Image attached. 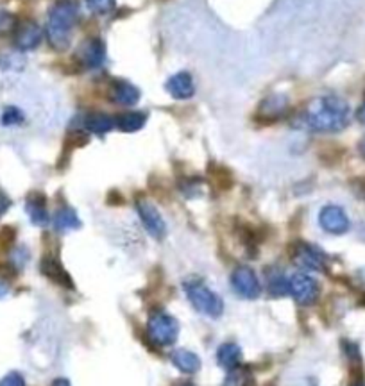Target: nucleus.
Segmentation results:
<instances>
[{
  "mask_svg": "<svg viewBox=\"0 0 365 386\" xmlns=\"http://www.w3.org/2000/svg\"><path fill=\"white\" fill-rule=\"evenodd\" d=\"M41 272L47 275L51 281L58 283L63 288H72V279H70L69 272L63 268V265L56 260L54 256H45L44 261H41Z\"/></svg>",
  "mask_w": 365,
  "mask_h": 386,
  "instance_id": "nucleus-15",
  "label": "nucleus"
},
{
  "mask_svg": "<svg viewBox=\"0 0 365 386\" xmlns=\"http://www.w3.org/2000/svg\"><path fill=\"white\" fill-rule=\"evenodd\" d=\"M77 61L83 68H99L106 61V47L99 38L84 40L77 49Z\"/></svg>",
  "mask_w": 365,
  "mask_h": 386,
  "instance_id": "nucleus-9",
  "label": "nucleus"
},
{
  "mask_svg": "<svg viewBox=\"0 0 365 386\" xmlns=\"http://www.w3.org/2000/svg\"><path fill=\"white\" fill-rule=\"evenodd\" d=\"M231 286L244 299H256L261 293L260 279L251 267L235 268L231 275Z\"/></svg>",
  "mask_w": 365,
  "mask_h": 386,
  "instance_id": "nucleus-8",
  "label": "nucleus"
},
{
  "mask_svg": "<svg viewBox=\"0 0 365 386\" xmlns=\"http://www.w3.org/2000/svg\"><path fill=\"white\" fill-rule=\"evenodd\" d=\"M247 382H249V375H247V372L239 370V368H233V370L226 375L222 386H247Z\"/></svg>",
  "mask_w": 365,
  "mask_h": 386,
  "instance_id": "nucleus-24",
  "label": "nucleus"
},
{
  "mask_svg": "<svg viewBox=\"0 0 365 386\" xmlns=\"http://www.w3.org/2000/svg\"><path fill=\"white\" fill-rule=\"evenodd\" d=\"M349 123V104L336 95H321L308 102L299 126L315 133H339Z\"/></svg>",
  "mask_w": 365,
  "mask_h": 386,
  "instance_id": "nucleus-1",
  "label": "nucleus"
},
{
  "mask_svg": "<svg viewBox=\"0 0 365 386\" xmlns=\"http://www.w3.org/2000/svg\"><path fill=\"white\" fill-rule=\"evenodd\" d=\"M115 122L116 126L120 127V131H124V133H136V131H140L141 127L145 126L147 115L141 111H129L120 115Z\"/></svg>",
  "mask_w": 365,
  "mask_h": 386,
  "instance_id": "nucleus-20",
  "label": "nucleus"
},
{
  "mask_svg": "<svg viewBox=\"0 0 365 386\" xmlns=\"http://www.w3.org/2000/svg\"><path fill=\"white\" fill-rule=\"evenodd\" d=\"M26 210L34 225H41V228H44V225L49 224L47 204H45V197L41 195V193H31V195L27 197Z\"/></svg>",
  "mask_w": 365,
  "mask_h": 386,
  "instance_id": "nucleus-16",
  "label": "nucleus"
},
{
  "mask_svg": "<svg viewBox=\"0 0 365 386\" xmlns=\"http://www.w3.org/2000/svg\"><path fill=\"white\" fill-rule=\"evenodd\" d=\"M210 173L215 183H221V188L231 186V173H229V170L226 168V166H210Z\"/></svg>",
  "mask_w": 365,
  "mask_h": 386,
  "instance_id": "nucleus-25",
  "label": "nucleus"
},
{
  "mask_svg": "<svg viewBox=\"0 0 365 386\" xmlns=\"http://www.w3.org/2000/svg\"><path fill=\"white\" fill-rule=\"evenodd\" d=\"M240 357H242V350L236 343H224L217 352L219 365L222 368H229V370L236 368V365L240 363Z\"/></svg>",
  "mask_w": 365,
  "mask_h": 386,
  "instance_id": "nucleus-19",
  "label": "nucleus"
},
{
  "mask_svg": "<svg viewBox=\"0 0 365 386\" xmlns=\"http://www.w3.org/2000/svg\"><path fill=\"white\" fill-rule=\"evenodd\" d=\"M289 111V97L285 93H272L260 102L256 120L261 123H274Z\"/></svg>",
  "mask_w": 365,
  "mask_h": 386,
  "instance_id": "nucleus-6",
  "label": "nucleus"
},
{
  "mask_svg": "<svg viewBox=\"0 0 365 386\" xmlns=\"http://www.w3.org/2000/svg\"><path fill=\"white\" fill-rule=\"evenodd\" d=\"M109 101L119 106H134L140 101V90L126 79H115L109 84Z\"/></svg>",
  "mask_w": 365,
  "mask_h": 386,
  "instance_id": "nucleus-13",
  "label": "nucleus"
},
{
  "mask_svg": "<svg viewBox=\"0 0 365 386\" xmlns=\"http://www.w3.org/2000/svg\"><path fill=\"white\" fill-rule=\"evenodd\" d=\"M361 152H364V154H365V141H364V143H361Z\"/></svg>",
  "mask_w": 365,
  "mask_h": 386,
  "instance_id": "nucleus-32",
  "label": "nucleus"
},
{
  "mask_svg": "<svg viewBox=\"0 0 365 386\" xmlns=\"http://www.w3.org/2000/svg\"><path fill=\"white\" fill-rule=\"evenodd\" d=\"M165 90L169 91L170 97L177 98V101H186V98H192L194 93H196V84H194L192 76L189 72H179L169 77Z\"/></svg>",
  "mask_w": 365,
  "mask_h": 386,
  "instance_id": "nucleus-14",
  "label": "nucleus"
},
{
  "mask_svg": "<svg viewBox=\"0 0 365 386\" xmlns=\"http://www.w3.org/2000/svg\"><path fill=\"white\" fill-rule=\"evenodd\" d=\"M356 386H365V385H356Z\"/></svg>",
  "mask_w": 365,
  "mask_h": 386,
  "instance_id": "nucleus-33",
  "label": "nucleus"
},
{
  "mask_svg": "<svg viewBox=\"0 0 365 386\" xmlns=\"http://www.w3.org/2000/svg\"><path fill=\"white\" fill-rule=\"evenodd\" d=\"M16 26H19V22H16L15 15L8 11H0V38L15 33Z\"/></svg>",
  "mask_w": 365,
  "mask_h": 386,
  "instance_id": "nucleus-23",
  "label": "nucleus"
},
{
  "mask_svg": "<svg viewBox=\"0 0 365 386\" xmlns=\"http://www.w3.org/2000/svg\"><path fill=\"white\" fill-rule=\"evenodd\" d=\"M269 292L276 297H281L290 293V285L285 279V275L279 274V272H274V274L269 275Z\"/></svg>",
  "mask_w": 365,
  "mask_h": 386,
  "instance_id": "nucleus-22",
  "label": "nucleus"
},
{
  "mask_svg": "<svg viewBox=\"0 0 365 386\" xmlns=\"http://www.w3.org/2000/svg\"><path fill=\"white\" fill-rule=\"evenodd\" d=\"M86 6L97 15H106L115 8V0H86Z\"/></svg>",
  "mask_w": 365,
  "mask_h": 386,
  "instance_id": "nucleus-27",
  "label": "nucleus"
},
{
  "mask_svg": "<svg viewBox=\"0 0 365 386\" xmlns=\"http://www.w3.org/2000/svg\"><path fill=\"white\" fill-rule=\"evenodd\" d=\"M319 224L329 235H344L349 231V218L339 206H326L319 213Z\"/></svg>",
  "mask_w": 365,
  "mask_h": 386,
  "instance_id": "nucleus-11",
  "label": "nucleus"
},
{
  "mask_svg": "<svg viewBox=\"0 0 365 386\" xmlns=\"http://www.w3.org/2000/svg\"><path fill=\"white\" fill-rule=\"evenodd\" d=\"M136 211L138 217H140L141 224H144L145 231L156 240H163L166 235V224L163 220L161 213L158 211V208L154 204H151L145 199L136 200Z\"/></svg>",
  "mask_w": 365,
  "mask_h": 386,
  "instance_id": "nucleus-5",
  "label": "nucleus"
},
{
  "mask_svg": "<svg viewBox=\"0 0 365 386\" xmlns=\"http://www.w3.org/2000/svg\"><path fill=\"white\" fill-rule=\"evenodd\" d=\"M54 225L58 231H72V229L81 228V220L72 208H61L56 213Z\"/></svg>",
  "mask_w": 365,
  "mask_h": 386,
  "instance_id": "nucleus-21",
  "label": "nucleus"
},
{
  "mask_svg": "<svg viewBox=\"0 0 365 386\" xmlns=\"http://www.w3.org/2000/svg\"><path fill=\"white\" fill-rule=\"evenodd\" d=\"M172 363L179 368L181 372L185 374H196L201 368V360L197 354H194L192 350L179 349L172 354Z\"/></svg>",
  "mask_w": 365,
  "mask_h": 386,
  "instance_id": "nucleus-18",
  "label": "nucleus"
},
{
  "mask_svg": "<svg viewBox=\"0 0 365 386\" xmlns=\"http://www.w3.org/2000/svg\"><path fill=\"white\" fill-rule=\"evenodd\" d=\"M183 288H185V293L190 303H192V306L196 308L199 313H203L204 317L219 318L224 313V303H222V299L214 290L208 288L203 281H199V279L196 278H190L183 283Z\"/></svg>",
  "mask_w": 365,
  "mask_h": 386,
  "instance_id": "nucleus-3",
  "label": "nucleus"
},
{
  "mask_svg": "<svg viewBox=\"0 0 365 386\" xmlns=\"http://www.w3.org/2000/svg\"><path fill=\"white\" fill-rule=\"evenodd\" d=\"M11 208V199L6 195L4 191H0V218L4 217L8 213V210Z\"/></svg>",
  "mask_w": 365,
  "mask_h": 386,
  "instance_id": "nucleus-29",
  "label": "nucleus"
},
{
  "mask_svg": "<svg viewBox=\"0 0 365 386\" xmlns=\"http://www.w3.org/2000/svg\"><path fill=\"white\" fill-rule=\"evenodd\" d=\"M0 386H26V379L19 372H9L6 377L0 379Z\"/></svg>",
  "mask_w": 365,
  "mask_h": 386,
  "instance_id": "nucleus-28",
  "label": "nucleus"
},
{
  "mask_svg": "<svg viewBox=\"0 0 365 386\" xmlns=\"http://www.w3.org/2000/svg\"><path fill=\"white\" fill-rule=\"evenodd\" d=\"M115 118H111L109 115H106V113H88L86 116H84V127H86L90 133L94 134H106L109 133V131L115 127Z\"/></svg>",
  "mask_w": 365,
  "mask_h": 386,
  "instance_id": "nucleus-17",
  "label": "nucleus"
},
{
  "mask_svg": "<svg viewBox=\"0 0 365 386\" xmlns=\"http://www.w3.org/2000/svg\"><path fill=\"white\" fill-rule=\"evenodd\" d=\"M185 386H194V385H185Z\"/></svg>",
  "mask_w": 365,
  "mask_h": 386,
  "instance_id": "nucleus-34",
  "label": "nucleus"
},
{
  "mask_svg": "<svg viewBox=\"0 0 365 386\" xmlns=\"http://www.w3.org/2000/svg\"><path fill=\"white\" fill-rule=\"evenodd\" d=\"M294 261L306 270L321 272L326 268V256L319 247L299 242L294 249Z\"/></svg>",
  "mask_w": 365,
  "mask_h": 386,
  "instance_id": "nucleus-10",
  "label": "nucleus"
},
{
  "mask_svg": "<svg viewBox=\"0 0 365 386\" xmlns=\"http://www.w3.org/2000/svg\"><path fill=\"white\" fill-rule=\"evenodd\" d=\"M79 16V4L76 0H59L52 6L47 20V40L56 51H66L70 45V34Z\"/></svg>",
  "mask_w": 365,
  "mask_h": 386,
  "instance_id": "nucleus-2",
  "label": "nucleus"
},
{
  "mask_svg": "<svg viewBox=\"0 0 365 386\" xmlns=\"http://www.w3.org/2000/svg\"><path fill=\"white\" fill-rule=\"evenodd\" d=\"M290 285V293H292L294 299L297 300L303 306H310L317 300L319 297V285L311 275L303 274V272H297L292 278L289 279Z\"/></svg>",
  "mask_w": 365,
  "mask_h": 386,
  "instance_id": "nucleus-7",
  "label": "nucleus"
},
{
  "mask_svg": "<svg viewBox=\"0 0 365 386\" xmlns=\"http://www.w3.org/2000/svg\"><path fill=\"white\" fill-rule=\"evenodd\" d=\"M356 116H358V120H360V122L365 126V104H361V108L358 109Z\"/></svg>",
  "mask_w": 365,
  "mask_h": 386,
  "instance_id": "nucleus-31",
  "label": "nucleus"
},
{
  "mask_svg": "<svg viewBox=\"0 0 365 386\" xmlns=\"http://www.w3.org/2000/svg\"><path fill=\"white\" fill-rule=\"evenodd\" d=\"M147 332L149 338L156 343V345H172L179 335V324L172 315L165 313V311H154L149 317L147 322Z\"/></svg>",
  "mask_w": 365,
  "mask_h": 386,
  "instance_id": "nucleus-4",
  "label": "nucleus"
},
{
  "mask_svg": "<svg viewBox=\"0 0 365 386\" xmlns=\"http://www.w3.org/2000/svg\"><path fill=\"white\" fill-rule=\"evenodd\" d=\"M0 120H2L4 126H19V123L24 122V113L19 108H15V106H9V108L4 109Z\"/></svg>",
  "mask_w": 365,
  "mask_h": 386,
  "instance_id": "nucleus-26",
  "label": "nucleus"
},
{
  "mask_svg": "<svg viewBox=\"0 0 365 386\" xmlns=\"http://www.w3.org/2000/svg\"><path fill=\"white\" fill-rule=\"evenodd\" d=\"M13 34H15V47L22 52L36 49L41 44V38H44L41 27L33 20L19 24Z\"/></svg>",
  "mask_w": 365,
  "mask_h": 386,
  "instance_id": "nucleus-12",
  "label": "nucleus"
},
{
  "mask_svg": "<svg viewBox=\"0 0 365 386\" xmlns=\"http://www.w3.org/2000/svg\"><path fill=\"white\" fill-rule=\"evenodd\" d=\"M51 386H70V381L65 377H59V379H56V381H52Z\"/></svg>",
  "mask_w": 365,
  "mask_h": 386,
  "instance_id": "nucleus-30",
  "label": "nucleus"
}]
</instances>
